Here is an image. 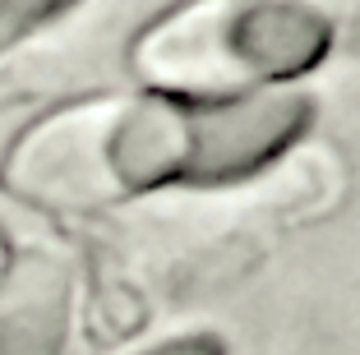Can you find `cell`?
I'll use <instances>...</instances> for the list:
<instances>
[{
    "mask_svg": "<svg viewBox=\"0 0 360 355\" xmlns=\"http://www.w3.org/2000/svg\"><path fill=\"white\" fill-rule=\"evenodd\" d=\"M328 51V19L309 0H190L139 37V70L158 88L231 97L282 84Z\"/></svg>",
    "mask_w": 360,
    "mask_h": 355,
    "instance_id": "obj_1",
    "label": "cell"
},
{
    "mask_svg": "<svg viewBox=\"0 0 360 355\" xmlns=\"http://www.w3.org/2000/svg\"><path fill=\"white\" fill-rule=\"evenodd\" d=\"M143 355H226V351H222V342H217L212 333H194V337L162 342V346H153V351H143Z\"/></svg>",
    "mask_w": 360,
    "mask_h": 355,
    "instance_id": "obj_2",
    "label": "cell"
}]
</instances>
